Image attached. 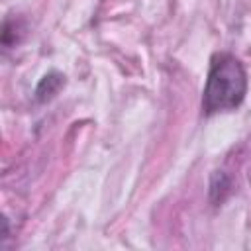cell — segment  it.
<instances>
[{
	"label": "cell",
	"mask_w": 251,
	"mask_h": 251,
	"mask_svg": "<svg viewBox=\"0 0 251 251\" xmlns=\"http://www.w3.org/2000/svg\"><path fill=\"white\" fill-rule=\"evenodd\" d=\"M63 86H65V76H63L59 71L47 73V75L39 80V84H37V88H35V98H37V102H47V100H51Z\"/></svg>",
	"instance_id": "obj_2"
},
{
	"label": "cell",
	"mask_w": 251,
	"mask_h": 251,
	"mask_svg": "<svg viewBox=\"0 0 251 251\" xmlns=\"http://www.w3.org/2000/svg\"><path fill=\"white\" fill-rule=\"evenodd\" d=\"M247 94V73L241 61L231 53H216L202 92L204 114H220L235 110Z\"/></svg>",
	"instance_id": "obj_1"
},
{
	"label": "cell",
	"mask_w": 251,
	"mask_h": 251,
	"mask_svg": "<svg viewBox=\"0 0 251 251\" xmlns=\"http://www.w3.org/2000/svg\"><path fill=\"white\" fill-rule=\"evenodd\" d=\"M231 190V180L224 171H216L210 178V200L212 204H222Z\"/></svg>",
	"instance_id": "obj_3"
}]
</instances>
